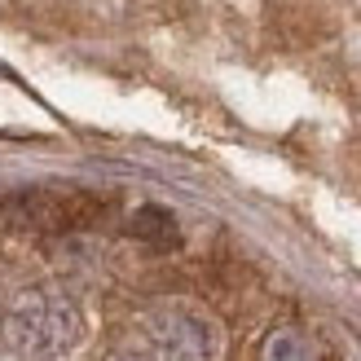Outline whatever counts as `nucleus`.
Returning a JSON list of instances; mask_svg holds the SVG:
<instances>
[{
    "instance_id": "f03ea898",
    "label": "nucleus",
    "mask_w": 361,
    "mask_h": 361,
    "mask_svg": "<svg viewBox=\"0 0 361 361\" xmlns=\"http://www.w3.org/2000/svg\"><path fill=\"white\" fill-rule=\"evenodd\" d=\"M106 361H221V326L194 304L164 300L137 309L111 335Z\"/></svg>"
},
{
    "instance_id": "7ed1b4c3",
    "label": "nucleus",
    "mask_w": 361,
    "mask_h": 361,
    "mask_svg": "<svg viewBox=\"0 0 361 361\" xmlns=\"http://www.w3.org/2000/svg\"><path fill=\"white\" fill-rule=\"evenodd\" d=\"M9 216L23 221L27 229L40 233H71V229H88L106 216V198L88 194V190H66V185H40V190H23L9 198Z\"/></svg>"
},
{
    "instance_id": "39448f33",
    "label": "nucleus",
    "mask_w": 361,
    "mask_h": 361,
    "mask_svg": "<svg viewBox=\"0 0 361 361\" xmlns=\"http://www.w3.org/2000/svg\"><path fill=\"white\" fill-rule=\"evenodd\" d=\"M269 361H309V344H304L295 331H282V335H274V344H269Z\"/></svg>"
},
{
    "instance_id": "20e7f679",
    "label": "nucleus",
    "mask_w": 361,
    "mask_h": 361,
    "mask_svg": "<svg viewBox=\"0 0 361 361\" xmlns=\"http://www.w3.org/2000/svg\"><path fill=\"white\" fill-rule=\"evenodd\" d=\"M133 238L150 243V247H176L180 243V229H176V216L164 212V207H137L133 216Z\"/></svg>"
},
{
    "instance_id": "f257e3e1",
    "label": "nucleus",
    "mask_w": 361,
    "mask_h": 361,
    "mask_svg": "<svg viewBox=\"0 0 361 361\" xmlns=\"http://www.w3.org/2000/svg\"><path fill=\"white\" fill-rule=\"evenodd\" d=\"M88 317L62 286H23L0 309V348L18 361H66L84 344Z\"/></svg>"
}]
</instances>
